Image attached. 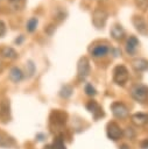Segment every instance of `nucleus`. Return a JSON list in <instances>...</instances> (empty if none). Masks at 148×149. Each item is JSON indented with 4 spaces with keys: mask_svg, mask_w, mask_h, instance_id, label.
<instances>
[{
    "mask_svg": "<svg viewBox=\"0 0 148 149\" xmlns=\"http://www.w3.org/2000/svg\"><path fill=\"white\" fill-rule=\"evenodd\" d=\"M44 137H45V135H44V134H37V135H36V139H37L38 141H42Z\"/></svg>",
    "mask_w": 148,
    "mask_h": 149,
    "instance_id": "2f4dec72",
    "label": "nucleus"
},
{
    "mask_svg": "<svg viewBox=\"0 0 148 149\" xmlns=\"http://www.w3.org/2000/svg\"><path fill=\"white\" fill-rule=\"evenodd\" d=\"M6 30H7V28H6V23H5L2 20H0V37H3V36H5Z\"/></svg>",
    "mask_w": 148,
    "mask_h": 149,
    "instance_id": "cd10ccee",
    "label": "nucleus"
},
{
    "mask_svg": "<svg viewBox=\"0 0 148 149\" xmlns=\"http://www.w3.org/2000/svg\"><path fill=\"white\" fill-rule=\"evenodd\" d=\"M132 66L136 71H146L148 70V61L145 58H135L132 61Z\"/></svg>",
    "mask_w": 148,
    "mask_h": 149,
    "instance_id": "dca6fc26",
    "label": "nucleus"
},
{
    "mask_svg": "<svg viewBox=\"0 0 148 149\" xmlns=\"http://www.w3.org/2000/svg\"><path fill=\"white\" fill-rule=\"evenodd\" d=\"M140 147H141V149H148V139L142 140L140 143Z\"/></svg>",
    "mask_w": 148,
    "mask_h": 149,
    "instance_id": "c85d7f7f",
    "label": "nucleus"
},
{
    "mask_svg": "<svg viewBox=\"0 0 148 149\" xmlns=\"http://www.w3.org/2000/svg\"><path fill=\"white\" fill-rule=\"evenodd\" d=\"M9 79L14 83H20L23 79V72L17 66H13L9 70Z\"/></svg>",
    "mask_w": 148,
    "mask_h": 149,
    "instance_id": "2eb2a0df",
    "label": "nucleus"
},
{
    "mask_svg": "<svg viewBox=\"0 0 148 149\" xmlns=\"http://www.w3.org/2000/svg\"><path fill=\"white\" fill-rule=\"evenodd\" d=\"M86 108H87V111L93 115V118H94L96 120H98L99 118H103V116H104L103 108H101L100 105H99L97 101H94V100L89 101V102L86 104Z\"/></svg>",
    "mask_w": 148,
    "mask_h": 149,
    "instance_id": "9d476101",
    "label": "nucleus"
},
{
    "mask_svg": "<svg viewBox=\"0 0 148 149\" xmlns=\"http://www.w3.org/2000/svg\"><path fill=\"white\" fill-rule=\"evenodd\" d=\"M44 149H54V148H52V146H51V144H48V146H45V147H44Z\"/></svg>",
    "mask_w": 148,
    "mask_h": 149,
    "instance_id": "72a5a7b5",
    "label": "nucleus"
},
{
    "mask_svg": "<svg viewBox=\"0 0 148 149\" xmlns=\"http://www.w3.org/2000/svg\"><path fill=\"white\" fill-rule=\"evenodd\" d=\"M8 2L14 10H21L24 7L26 0H8Z\"/></svg>",
    "mask_w": 148,
    "mask_h": 149,
    "instance_id": "4be33fe9",
    "label": "nucleus"
},
{
    "mask_svg": "<svg viewBox=\"0 0 148 149\" xmlns=\"http://www.w3.org/2000/svg\"><path fill=\"white\" fill-rule=\"evenodd\" d=\"M107 13L101 8H96L92 14V23L97 29H103L107 21Z\"/></svg>",
    "mask_w": 148,
    "mask_h": 149,
    "instance_id": "7ed1b4c3",
    "label": "nucleus"
},
{
    "mask_svg": "<svg viewBox=\"0 0 148 149\" xmlns=\"http://www.w3.org/2000/svg\"><path fill=\"white\" fill-rule=\"evenodd\" d=\"M37 24H38L37 17H35V16L30 17V19L27 21V23H26V29H27V31L34 33V31L36 30V28H37Z\"/></svg>",
    "mask_w": 148,
    "mask_h": 149,
    "instance_id": "6ab92c4d",
    "label": "nucleus"
},
{
    "mask_svg": "<svg viewBox=\"0 0 148 149\" xmlns=\"http://www.w3.org/2000/svg\"><path fill=\"white\" fill-rule=\"evenodd\" d=\"M134 135H135V133H134V130H133L132 128L127 127V128L125 129V136H126V137H128V139H133Z\"/></svg>",
    "mask_w": 148,
    "mask_h": 149,
    "instance_id": "bb28decb",
    "label": "nucleus"
},
{
    "mask_svg": "<svg viewBox=\"0 0 148 149\" xmlns=\"http://www.w3.org/2000/svg\"><path fill=\"white\" fill-rule=\"evenodd\" d=\"M110 34H111L112 38L115 41H121L125 38V29L122 28L121 24H118V23H115L111 27Z\"/></svg>",
    "mask_w": 148,
    "mask_h": 149,
    "instance_id": "f8f14e48",
    "label": "nucleus"
},
{
    "mask_svg": "<svg viewBox=\"0 0 148 149\" xmlns=\"http://www.w3.org/2000/svg\"><path fill=\"white\" fill-rule=\"evenodd\" d=\"M111 109H112V113L115 118L118 119H125L128 116L129 112H128V108L125 104L120 102V101H115L111 105Z\"/></svg>",
    "mask_w": 148,
    "mask_h": 149,
    "instance_id": "39448f33",
    "label": "nucleus"
},
{
    "mask_svg": "<svg viewBox=\"0 0 148 149\" xmlns=\"http://www.w3.org/2000/svg\"><path fill=\"white\" fill-rule=\"evenodd\" d=\"M132 22H133L135 29H136L140 34H142V35H147V34H148V26H147L146 20H145L142 16H138V15L133 16Z\"/></svg>",
    "mask_w": 148,
    "mask_h": 149,
    "instance_id": "9b49d317",
    "label": "nucleus"
},
{
    "mask_svg": "<svg viewBox=\"0 0 148 149\" xmlns=\"http://www.w3.org/2000/svg\"><path fill=\"white\" fill-rule=\"evenodd\" d=\"M65 15H66V13H65V10H64L63 8H57V9H56V13H55L56 20L63 21V20L65 19Z\"/></svg>",
    "mask_w": 148,
    "mask_h": 149,
    "instance_id": "a878e982",
    "label": "nucleus"
},
{
    "mask_svg": "<svg viewBox=\"0 0 148 149\" xmlns=\"http://www.w3.org/2000/svg\"><path fill=\"white\" fill-rule=\"evenodd\" d=\"M110 51H111L110 47H108L107 44H101V43H99V44H94V45L90 49V52H91L92 57H94V58H101V57H105Z\"/></svg>",
    "mask_w": 148,
    "mask_h": 149,
    "instance_id": "6e6552de",
    "label": "nucleus"
},
{
    "mask_svg": "<svg viewBox=\"0 0 148 149\" xmlns=\"http://www.w3.org/2000/svg\"><path fill=\"white\" fill-rule=\"evenodd\" d=\"M22 41H23V35H20V37L15 40V43H16V44H20Z\"/></svg>",
    "mask_w": 148,
    "mask_h": 149,
    "instance_id": "7c9ffc66",
    "label": "nucleus"
},
{
    "mask_svg": "<svg viewBox=\"0 0 148 149\" xmlns=\"http://www.w3.org/2000/svg\"><path fill=\"white\" fill-rule=\"evenodd\" d=\"M26 72L28 73V77H31L35 73V64L33 63V61H28L26 63Z\"/></svg>",
    "mask_w": 148,
    "mask_h": 149,
    "instance_id": "5701e85b",
    "label": "nucleus"
},
{
    "mask_svg": "<svg viewBox=\"0 0 148 149\" xmlns=\"http://www.w3.org/2000/svg\"><path fill=\"white\" fill-rule=\"evenodd\" d=\"M111 51L114 54V55H113L114 57H118V56L120 55V50H119V49H111Z\"/></svg>",
    "mask_w": 148,
    "mask_h": 149,
    "instance_id": "c756f323",
    "label": "nucleus"
},
{
    "mask_svg": "<svg viewBox=\"0 0 148 149\" xmlns=\"http://www.w3.org/2000/svg\"><path fill=\"white\" fill-rule=\"evenodd\" d=\"M138 47H139V40L133 35L129 36L126 41V51H127V54L134 55L138 50Z\"/></svg>",
    "mask_w": 148,
    "mask_h": 149,
    "instance_id": "ddd939ff",
    "label": "nucleus"
},
{
    "mask_svg": "<svg viewBox=\"0 0 148 149\" xmlns=\"http://www.w3.org/2000/svg\"><path fill=\"white\" fill-rule=\"evenodd\" d=\"M131 120L136 126H145L148 123V114L146 113H134L131 116Z\"/></svg>",
    "mask_w": 148,
    "mask_h": 149,
    "instance_id": "4468645a",
    "label": "nucleus"
},
{
    "mask_svg": "<svg viewBox=\"0 0 148 149\" xmlns=\"http://www.w3.org/2000/svg\"><path fill=\"white\" fill-rule=\"evenodd\" d=\"M84 91H85V93H86L87 95H90V97H93V95L97 94L96 88H94V87L92 86V84H90V83L85 84V86H84Z\"/></svg>",
    "mask_w": 148,
    "mask_h": 149,
    "instance_id": "b1692460",
    "label": "nucleus"
},
{
    "mask_svg": "<svg viewBox=\"0 0 148 149\" xmlns=\"http://www.w3.org/2000/svg\"><path fill=\"white\" fill-rule=\"evenodd\" d=\"M14 143L15 142H14V140L10 136H8L5 133H0V147L7 148V147H12Z\"/></svg>",
    "mask_w": 148,
    "mask_h": 149,
    "instance_id": "a211bd4d",
    "label": "nucleus"
},
{
    "mask_svg": "<svg viewBox=\"0 0 148 149\" xmlns=\"http://www.w3.org/2000/svg\"><path fill=\"white\" fill-rule=\"evenodd\" d=\"M128 70L125 65H117L113 69V80L118 85H125L128 80Z\"/></svg>",
    "mask_w": 148,
    "mask_h": 149,
    "instance_id": "f03ea898",
    "label": "nucleus"
},
{
    "mask_svg": "<svg viewBox=\"0 0 148 149\" xmlns=\"http://www.w3.org/2000/svg\"><path fill=\"white\" fill-rule=\"evenodd\" d=\"M120 149H129V147H128L127 144H122V146L120 147Z\"/></svg>",
    "mask_w": 148,
    "mask_h": 149,
    "instance_id": "473e14b6",
    "label": "nucleus"
},
{
    "mask_svg": "<svg viewBox=\"0 0 148 149\" xmlns=\"http://www.w3.org/2000/svg\"><path fill=\"white\" fill-rule=\"evenodd\" d=\"M72 92H73V90H72V87L70 85H63L61 91H59V95L62 98H64V99H68V98L71 97Z\"/></svg>",
    "mask_w": 148,
    "mask_h": 149,
    "instance_id": "412c9836",
    "label": "nucleus"
},
{
    "mask_svg": "<svg viewBox=\"0 0 148 149\" xmlns=\"http://www.w3.org/2000/svg\"><path fill=\"white\" fill-rule=\"evenodd\" d=\"M134 1H135V6L140 10H146L148 8V0H134Z\"/></svg>",
    "mask_w": 148,
    "mask_h": 149,
    "instance_id": "393cba45",
    "label": "nucleus"
},
{
    "mask_svg": "<svg viewBox=\"0 0 148 149\" xmlns=\"http://www.w3.org/2000/svg\"><path fill=\"white\" fill-rule=\"evenodd\" d=\"M106 134H107V137L110 140L117 141V140H119L122 136V130H121V128L119 127L118 123L108 122V125L106 127Z\"/></svg>",
    "mask_w": 148,
    "mask_h": 149,
    "instance_id": "423d86ee",
    "label": "nucleus"
},
{
    "mask_svg": "<svg viewBox=\"0 0 148 149\" xmlns=\"http://www.w3.org/2000/svg\"><path fill=\"white\" fill-rule=\"evenodd\" d=\"M2 69H3V65H2V62L0 61V72L2 71Z\"/></svg>",
    "mask_w": 148,
    "mask_h": 149,
    "instance_id": "f704fd0d",
    "label": "nucleus"
},
{
    "mask_svg": "<svg viewBox=\"0 0 148 149\" xmlns=\"http://www.w3.org/2000/svg\"><path fill=\"white\" fill-rule=\"evenodd\" d=\"M90 73V62L87 57H80L77 64V77L78 80L83 81Z\"/></svg>",
    "mask_w": 148,
    "mask_h": 149,
    "instance_id": "20e7f679",
    "label": "nucleus"
},
{
    "mask_svg": "<svg viewBox=\"0 0 148 149\" xmlns=\"http://www.w3.org/2000/svg\"><path fill=\"white\" fill-rule=\"evenodd\" d=\"M0 56L7 59H15L17 58V52L15 51V49L10 48V47H3L0 50Z\"/></svg>",
    "mask_w": 148,
    "mask_h": 149,
    "instance_id": "f3484780",
    "label": "nucleus"
},
{
    "mask_svg": "<svg viewBox=\"0 0 148 149\" xmlns=\"http://www.w3.org/2000/svg\"><path fill=\"white\" fill-rule=\"evenodd\" d=\"M52 148L54 149H65V143H64V139L62 135H58L52 141Z\"/></svg>",
    "mask_w": 148,
    "mask_h": 149,
    "instance_id": "aec40b11",
    "label": "nucleus"
},
{
    "mask_svg": "<svg viewBox=\"0 0 148 149\" xmlns=\"http://www.w3.org/2000/svg\"><path fill=\"white\" fill-rule=\"evenodd\" d=\"M0 119L2 122H8L10 120V105L7 99L0 101Z\"/></svg>",
    "mask_w": 148,
    "mask_h": 149,
    "instance_id": "1a4fd4ad",
    "label": "nucleus"
},
{
    "mask_svg": "<svg viewBox=\"0 0 148 149\" xmlns=\"http://www.w3.org/2000/svg\"><path fill=\"white\" fill-rule=\"evenodd\" d=\"M66 119H68V114L65 112H63V111H59V109L52 111L51 114H50V122L52 125H55V126L65 125Z\"/></svg>",
    "mask_w": 148,
    "mask_h": 149,
    "instance_id": "0eeeda50",
    "label": "nucleus"
},
{
    "mask_svg": "<svg viewBox=\"0 0 148 149\" xmlns=\"http://www.w3.org/2000/svg\"><path fill=\"white\" fill-rule=\"evenodd\" d=\"M132 98L138 102H146L148 100V86L145 84H136L131 88Z\"/></svg>",
    "mask_w": 148,
    "mask_h": 149,
    "instance_id": "f257e3e1",
    "label": "nucleus"
}]
</instances>
